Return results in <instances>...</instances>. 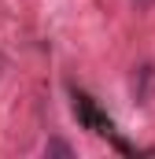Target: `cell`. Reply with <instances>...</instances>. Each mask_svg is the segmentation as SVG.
I'll list each match as a JSON object with an SVG mask.
<instances>
[{
  "label": "cell",
  "mask_w": 155,
  "mask_h": 159,
  "mask_svg": "<svg viewBox=\"0 0 155 159\" xmlns=\"http://www.w3.org/2000/svg\"><path fill=\"white\" fill-rule=\"evenodd\" d=\"M70 96H74V115H78V122H81L85 129H92V133H100V137H111L122 152H129V148L115 137V122H111V115H107V111H100V107H96V100H92L89 93L70 89Z\"/></svg>",
  "instance_id": "1"
},
{
  "label": "cell",
  "mask_w": 155,
  "mask_h": 159,
  "mask_svg": "<svg viewBox=\"0 0 155 159\" xmlns=\"http://www.w3.org/2000/svg\"><path fill=\"white\" fill-rule=\"evenodd\" d=\"M44 152H59V156H70V144L67 141H48V148Z\"/></svg>",
  "instance_id": "3"
},
{
  "label": "cell",
  "mask_w": 155,
  "mask_h": 159,
  "mask_svg": "<svg viewBox=\"0 0 155 159\" xmlns=\"http://www.w3.org/2000/svg\"><path fill=\"white\" fill-rule=\"evenodd\" d=\"M148 85H152V67H140V74L133 78V93H137V100L148 96Z\"/></svg>",
  "instance_id": "2"
}]
</instances>
